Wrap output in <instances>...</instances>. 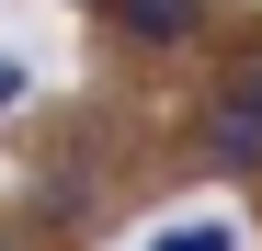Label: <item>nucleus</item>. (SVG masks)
<instances>
[{
  "mask_svg": "<svg viewBox=\"0 0 262 251\" xmlns=\"http://www.w3.org/2000/svg\"><path fill=\"white\" fill-rule=\"evenodd\" d=\"M205 160H216V172H262V46L216 80V103H205Z\"/></svg>",
  "mask_w": 262,
  "mask_h": 251,
  "instance_id": "nucleus-1",
  "label": "nucleus"
},
{
  "mask_svg": "<svg viewBox=\"0 0 262 251\" xmlns=\"http://www.w3.org/2000/svg\"><path fill=\"white\" fill-rule=\"evenodd\" d=\"M103 23L125 34V46H183V34L205 23V0H103Z\"/></svg>",
  "mask_w": 262,
  "mask_h": 251,
  "instance_id": "nucleus-2",
  "label": "nucleus"
},
{
  "mask_svg": "<svg viewBox=\"0 0 262 251\" xmlns=\"http://www.w3.org/2000/svg\"><path fill=\"white\" fill-rule=\"evenodd\" d=\"M148 251H239V228H216V217H194V228H171V240H148Z\"/></svg>",
  "mask_w": 262,
  "mask_h": 251,
  "instance_id": "nucleus-3",
  "label": "nucleus"
},
{
  "mask_svg": "<svg viewBox=\"0 0 262 251\" xmlns=\"http://www.w3.org/2000/svg\"><path fill=\"white\" fill-rule=\"evenodd\" d=\"M0 251H12V240H0Z\"/></svg>",
  "mask_w": 262,
  "mask_h": 251,
  "instance_id": "nucleus-4",
  "label": "nucleus"
}]
</instances>
